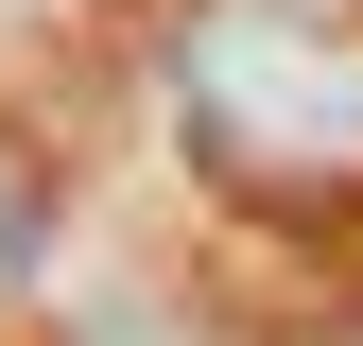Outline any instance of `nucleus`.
Here are the masks:
<instances>
[{
  "mask_svg": "<svg viewBox=\"0 0 363 346\" xmlns=\"http://www.w3.org/2000/svg\"><path fill=\"white\" fill-rule=\"evenodd\" d=\"M173 121L208 191L329 242L363 225V18L346 0H191L173 18Z\"/></svg>",
  "mask_w": 363,
  "mask_h": 346,
  "instance_id": "1",
  "label": "nucleus"
},
{
  "mask_svg": "<svg viewBox=\"0 0 363 346\" xmlns=\"http://www.w3.org/2000/svg\"><path fill=\"white\" fill-rule=\"evenodd\" d=\"M35 260H52V156H35L18 121H0V294H18Z\"/></svg>",
  "mask_w": 363,
  "mask_h": 346,
  "instance_id": "2",
  "label": "nucleus"
},
{
  "mask_svg": "<svg viewBox=\"0 0 363 346\" xmlns=\"http://www.w3.org/2000/svg\"><path fill=\"white\" fill-rule=\"evenodd\" d=\"M86 346H208V329L173 312V294H104V312H86Z\"/></svg>",
  "mask_w": 363,
  "mask_h": 346,
  "instance_id": "3",
  "label": "nucleus"
}]
</instances>
